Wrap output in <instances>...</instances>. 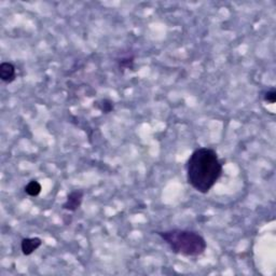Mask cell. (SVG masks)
<instances>
[{
    "mask_svg": "<svg viewBox=\"0 0 276 276\" xmlns=\"http://www.w3.org/2000/svg\"><path fill=\"white\" fill-rule=\"evenodd\" d=\"M224 173V164L211 148L201 147L191 153L187 162V182L195 191L207 194Z\"/></svg>",
    "mask_w": 276,
    "mask_h": 276,
    "instance_id": "1",
    "label": "cell"
},
{
    "mask_svg": "<svg viewBox=\"0 0 276 276\" xmlns=\"http://www.w3.org/2000/svg\"><path fill=\"white\" fill-rule=\"evenodd\" d=\"M157 234L174 253L184 257L202 256L207 248L206 240L196 231L173 229L157 232Z\"/></svg>",
    "mask_w": 276,
    "mask_h": 276,
    "instance_id": "2",
    "label": "cell"
},
{
    "mask_svg": "<svg viewBox=\"0 0 276 276\" xmlns=\"http://www.w3.org/2000/svg\"><path fill=\"white\" fill-rule=\"evenodd\" d=\"M83 198L84 192L82 190H73L67 194L66 201L62 205V208L64 210L70 211V213H75V211H77L81 207Z\"/></svg>",
    "mask_w": 276,
    "mask_h": 276,
    "instance_id": "3",
    "label": "cell"
},
{
    "mask_svg": "<svg viewBox=\"0 0 276 276\" xmlns=\"http://www.w3.org/2000/svg\"><path fill=\"white\" fill-rule=\"evenodd\" d=\"M0 79L4 83H12L17 79V68L12 63L3 62L0 64Z\"/></svg>",
    "mask_w": 276,
    "mask_h": 276,
    "instance_id": "4",
    "label": "cell"
},
{
    "mask_svg": "<svg viewBox=\"0 0 276 276\" xmlns=\"http://www.w3.org/2000/svg\"><path fill=\"white\" fill-rule=\"evenodd\" d=\"M42 245V240L39 237H26L21 242V251L25 256H30Z\"/></svg>",
    "mask_w": 276,
    "mask_h": 276,
    "instance_id": "5",
    "label": "cell"
},
{
    "mask_svg": "<svg viewBox=\"0 0 276 276\" xmlns=\"http://www.w3.org/2000/svg\"><path fill=\"white\" fill-rule=\"evenodd\" d=\"M118 68L121 72H124V70H135V55L132 53H127L125 55L120 56L116 60Z\"/></svg>",
    "mask_w": 276,
    "mask_h": 276,
    "instance_id": "6",
    "label": "cell"
},
{
    "mask_svg": "<svg viewBox=\"0 0 276 276\" xmlns=\"http://www.w3.org/2000/svg\"><path fill=\"white\" fill-rule=\"evenodd\" d=\"M41 190L42 187L39 182H37V180H30V182L25 185L24 191L25 193L31 196V198H36V196H38L41 193Z\"/></svg>",
    "mask_w": 276,
    "mask_h": 276,
    "instance_id": "7",
    "label": "cell"
},
{
    "mask_svg": "<svg viewBox=\"0 0 276 276\" xmlns=\"http://www.w3.org/2000/svg\"><path fill=\"white\" fill-rule=\"evenodd\" d=\"M96 107H97L100 111H102L103 114H109V113H111V111L114 110L115 105H114L113 102H111L110 99L105 98V99L100 100V102L96 103Z\"/></svg>",
    "mask_w": 276,
    "mask_h": 276,
    "instance_id": "8",
    "label": "cell"
},
{
    "mask_svg": "<svg viewBox=\"0 0 276 276\" xmlns=\"http://www.w3.org/2000/svg\"><path fill=\"white\" fill-rule=\"evenodd\" d=\"M263 99L265 103H269V104H275L276 102V92L275 90H270V91L265 92L264 93V96Z\"/></svg>",
    "mask_w": 276,
    "mask_h": 276,
    "instance_id": "9",
    "label": "cell"
}]
</instances>
